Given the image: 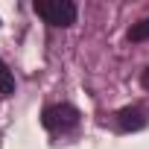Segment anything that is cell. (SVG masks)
Instances as JSON below:
<instances>
[{
    "label": "cell",
    "instance_id": "6",
    "mask_svg": "<svg viewBox=\"0 0 149 149\" xmlns=\"http://www.w3.org/2000/svg\"><path fill=\"white\" fill-rule=\"evenodd\" d=\"M140 88L149 94V67H143V70H140Z\"/></svg>",
    "mask_w": 149,
    "mask_h": 149
},
{
    "label": "cell",
    "instance_id": "1",
    "mask_svg": "<svg viewBox=\"0 0 149 149\" xmlns=\"http://www.w3.org/2000/svg\"><path fill=\"white\" fill-rule=\"evenodd\" d=\"M32 9H35V15L44 24H50L56 29H67L79 18V6L73 3V0H35Z\"/></svg>",
    "mask_w": 149,
    "mask_h": 149
},
{
    "label": "cell",
    "instance_id": "3",
    "mask_svg": "<svg viewBox=\"0 0 149 149\" xmlns=\"http://www.w3.org/2000/svg\"><path fill=\"white\" fill-rule=\"evenodd\" d=\"M146 123H149V117H146V111L137 108V105H126V108H120V111L114 114V126H117V132H123V134L140 132V129H146Z\"/></svg>",
    "mask_w": 149,
    "mask_h": 149
},
{
    "label": "cell",
    "instance_id": "4",
    "mask_svg": "<svg viewBox=\"0 0 149 149\" xmlns=\"http://www.w3.org/2000/svg\"><path fill=\"white\" fill-rule=\"evenodd\" d=\"M126 38H129L132 44H143V41H149V18H140L137 24H132L129 32H126Z\"/></svg>",
    "mask_w": 149,
    "mask_h": 149
},
{
    "label": "cell",
    "instance_id": "2",
    "mask_svg": "<svg viewBox=\"0 0 149 149\" xmlns=\"http://www.w3.org/2000/svg\"><path fill=\"white\" fill-rule=\"evenodd\" d=\"M79 117H82L79 108L70 105V102H53L41 111V123L50 132H67L73 126H79Z\"/></svg>",
    "mask_w": 149,
    "mask_h": 149
},
{
    "label": "cell",
    "instance_id": "5",
    "mask_svg": "<svg viewBox=\"0 0 149 149\" xmlns=\"http://www.w3.org/2000/svg\"><path fill=\"white\" fill-rule=\"evenodd\" d=\"M0 94H3V97L15 94V73L9 70V64L3 58H0Z\"/></svg>",
    "mask_w": 149,
    "mask_h": 149
}]
</instances>
